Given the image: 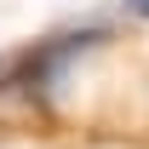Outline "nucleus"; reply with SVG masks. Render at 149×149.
I'll list each match as a JSON object with an SVG mask.
<instances>
[{
	"label": "nucleus",
	"instance_id": "f257e3e1",
	"mask_svg": "<svg viewBox=\"0 0 149 149\" xmlns=\"http://www.w3.org/2000/svg\"><path fill=\"white\" fill-rule=\"evenodd\" d=\"M138 6H149V0H138Z\"/></svg>",
	"mask_w": 149,
	"mask_h": 149
}]
</instances>
